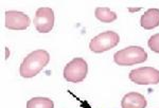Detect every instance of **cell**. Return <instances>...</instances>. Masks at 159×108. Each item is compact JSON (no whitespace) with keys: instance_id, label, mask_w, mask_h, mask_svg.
Masks as SVG:
<instances>
[{"instance_id":"cell-2","label":"cell","mask_w":159,"mask_h":108,"mask_svg":"<svg viewBox=\"0 0 159 108\" xmlns=\"http://www.w3.org/2000/svg\"><path fill=\"white\" fill-rule=\"evenodd\" d=\"M148 60V53L138 46L122 49L114 54V61L118 66H133L144 63Z\"/></svg>"},{"instance_id":"cell-9","label":"cell","mask_w":159,"mask_h":108,"mask_svg":"<svg viewBox=\"0 0 159 108\" xmlns=\"http://www.w3.org/2000/svg\"><path fill=\"white\" fill-rule=\"evenodd\" d=\"M140 25L143 29L152 30L159 25V10L150 9L141 16Z\"/></svg>"},{"instance_id":"cell-11","label":"cell","mask_w":159,"mask_h":108,"mask_svg":"<svg viewBox=\"0 0 159 108\" xmlns=\"http://www.w3.org/2000/svg\"><path fill=\"white\" fill-rule=\"evenodd\" d=\"M27 108H54V103L49 97H33L27 102Z\"/></svg>"},{"instance_id":"cell-7","label":"cell","mask_w":159,"mask_h":108,"mask_svg":"<svg viewBox=\"0 0 159 108\" xmlns=\"http://www.w3.org/2000/svg\"><path fill=\"white\" fill-rule=\"evenodd\" d=\"M31 19L27 14L18 11L6 12V27L9 30H25L30 27Z\"/></svg>"},{"instance_id":"cell-5","label":"cell","mask_w":159,"mask_h":108,"mask_svg":"<svg viewBox=\"0 0 159 108\" xmlns=\"http://www.w3.org/2000/svg\"><path fill=\"white\" fill-rule=\"evenodd\" d=\"M129 79L137 85L159 84V71L153 67H141L134 69L129 74Z\"/></svg>"},{"instance_id":"cell-4","label":"cell","mask_w":159,"mask_h":108,"mask_svg":"<svg viewBox=\"0 0 159 108\" xmlns=\"http://www.w3.org/2000/svg\"><path fill=\"white\" fill-rule=\"evenodd\" d=\"M120 42V36L116 32L106 31L93 37L89 43V49L94 53H102L115 48Z\"/></svg>"},{"instance_id":"cell-8","label":"cell","mask_w":159,"mask_h":108,"mask_svg":"<svg viewBox=\"0 0 159 108\" xmlns=\"http://www.w3.org/2000/svg\"><path fill=\"white\" fill-rule=\"evenodd\" d=\"M148 102L145 97L138 92H129L122 99V108H145Z\"/></svg>"},{"instance_id":"cell-1","label":"cell","mask_w":159,"mask_h":108,"mask_svg":"<svg viewBox=\"0 0 159 108\" xmlns=\"http://www.w3.org/2000/svg\"><path fill=\"white\" fill-rule=\"evenodd\" d=\"M50 55L46 50H36L28 54L20 65V75L22 78L30 79L37 75L46 66L49 64Z\"/></svg>"},{"instance_id":"cell-12","label":"cell","mask_w":159,"mask_h":108,"mask_svg":"<svg viewBox=\"0 0 159 108\" xmlns=\"http://www.w3.org/2000/svg\"><path fill=\"white\" fill-rule=\"evenodd\" d=\"M148 46L153 52L159 53V33L151 36L148 42Z\"/></svg>"},{"instance_id":"cell-10","label":"cell","mask_w":159,"mask_h":108,"mask_svg":"<svg viewBox=\"0 0 159 108\" xmlns=\"http://www.w3.org/2000/svg\"><path fill=\"white\" fill-rule=\"evenodd\" d=\"M94 15L98 20L105 24L112 22L117 19V14L115 12L110 11L108 7H97L94 11Z\"/></svg>"},{"instance_id":"cell-6","label":"cell","mask_w":159,"mask_h":108,"mask_svg":"<svg viewBox=\"0 0 159 108\" xmlns=\"http://www.w3.org/2000/svg\"><path fill=\"white\" fill-rule=\"evenodd\" d=\"M33 24L39 33H48L54 25V12L50 7H39L35 13Z\"/></svg>"},{"instance_id":"cell-3","label":"cell","mask_w":159,"mask_h":108,"mask_svg":"<svg viewBox=\"0 0 159 108\" xmlns=\"http://www.w3.org/2000/svg\"><path fill=\"white\" fill-rule=\"evenodd\" d=\"M88 73V65L82 57H75L64 68V78L69 83H81Z\"/></svg>"}]
</instances>
